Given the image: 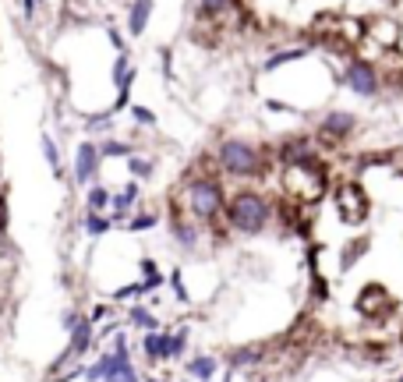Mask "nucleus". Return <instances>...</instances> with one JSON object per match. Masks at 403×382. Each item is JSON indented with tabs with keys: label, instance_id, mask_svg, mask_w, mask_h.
<instances>
[{
	"label": "nucleus",
	"instance_id": "obj_1",
	"mask_svg": "<svg viewBox=\"0 0 403 382\" xmlns=\"http://www.w3.org/2000/svg\"><path fill=\"white\" fill-rule=\"evenodd\" d=\"M226 220L241 234H258L269 223V202L258 191H237L226 205Z\"/></svg>",
	"mask_w": 403,
	"mask_h": 382
},
{
	"label": "nucleus",
	"instance_id": "obj_2",
	"mask_svg": "<svg viewBox=\"0 0 403 382\" xmlns=\"http://www.w3.org/2000/svg\"><path fill=\"white\" fill-rule=\"evenodd\" d=\"M219 167L226 174H234V177H251L258 174V152L248 145V142H223L219 149Z\"/></svg>",
	"mask_w": 403,
	"mask_h": 382
},
{
	"label": "nucleus",
	"instance_id": "obj_3",
	"mask_svg": "<svg viewBox=\"0 0 403 382\" xmlns=\"http://www.w3.org/2000/svg\"><path fill=\"white\" fill-rule=\"evenodd\" d=\"M188 202H191V212L198 220H216V212L223 205V191L216 181H195L188 188Z\"/></svg>",
	"mask_w": 403,
	"mask_h": 382
},
{
	"label": "nucleus",
	"instance_id": "obj_4",
	"mask_svg": "<svg viewBox=\"0 0 403 382\" xmlns=\"http://www.w3.org/2000/svg\"><path fill=\"white\" fill-rule=\"evenodd\" d=\"M347 85L358 92V96H375L379 92V78H375V68L365 64V61H354L351 71H347Z\"/></svg>",
	"mask_w": 403,
	"mask_h": 382
},
{
	"label": "nucleus",
	"instance_id": "obj_5",
	"mask_svg": "<svg viewBox=\"0 0 403 382\" xmlns=\"http://www.w3.org/2000/svg\"><path fill=\"white\" fill-rule=\"evenodd\" d=\"M99 170V149L92 142H82L78 145V156H75V181L78 184H89Z\"/></svg>",
	"mask_w": 403,
	"mask_h": 382
},
{
	"label": "nucleus",
	"instance_id": "obj_6",
	"mask_svg": "<svg viewBox=\"0 0 403 382\" xmlns=\"http://www.w3.org/2000/svg\"><path fill=\"white\" fill-rule=\"evenodd\" d=\"M68 333H71V344H68V354H64V358L71 361V358H82V354H85L89 347H92V322H89V318L82 315V318H78V322L71 325Z\"/></svg>",
	"mask_w": 403,
	"mask_h": 382
},
{
	"label": "nucleus",
	"instance_id": "obj_7",
	"mask_svg": "<svg viewBox=\"0 0 403 382\" xmlns=\"http://www.w3.org/2000/svg\"><path fill=\"white\" fill-rule=\"evenodd\" d=\"M354 114H329L325 121H322V135H332V138H343L347 131H354Z\"/></svg>",
	"mask_w": 403,
	"mask_h": 382
},
{
	"label": "nucleus",
	"instance_id": "obj_8",
	"mask_svg": "<svg viewBox=\"0 0 403 382\" xmlns=\"http://www.w3.org/2000/svg\"><path fill=\"white\" fill-rule=\"evenodd\" d=\"M145 354L152 361H170V333H145Z\"/></svg>",
	"mask_w": 403,
	"mask_h": 382
},
{
	"label": "nucleus",
	"instance_id": "obj_9",
	"mask_svg": "<svg viewBox=\"0 0 403 382\" xmlns=\"http://www.w3.org/2000/svg\"><path fill=\"white\" fill-rule=\"evenodd\" d=\"M149 11H152V0H135V4H131V18H128V29H131V36H142V32H145Z\"/></svg>",
	"mask_w": 403,
	"mask_h": 382
},
{
	"label": "nucleus",
	"instance_id": "obj_10",
	"mask_svg": "<svg viewBox=\"0 0 403 382\" xmlns=\"http://www.w3.org/2000/svg\"><path fill=\"white\" fill-rule=\"evenodd\" d=\"M135 198H138V184H128L121 195H110V202H113V220H124V209H131Z\"/></svg>",
	"mask_w": 403,
	"mask_h": 382
},
{
	"label": "nucleus",
	"instance_id": "obj_11",
	"mask_svg": "<svg viewBox=\"0 0 403 382\" xmlns=\"http://www.w3.org/2000/svg\"><path fill=\"white\" fill-rule=\"evenodd\" d=\"M262 358V344H255V347H241V351H234L230 354V365L234 368H244V365H255Z\"/></svg>",
	"mask_w": 403,
	"mask_h": 382
},
{
	"label": "nucleus",
	"instance_id": "obj_12",
	"mask_svg": "<svg viewBox=\"0 0 403 382\" xmlns=\"http://www.w3.org/2000/svg\"><path fill=\"white\" fill-rule=\"evenodd\" d=\"M188 372H191L195 379H202V382H212V375H216V361H212V358H195V361L188 365Z\"/></svg>",
	"mask_w": 403,
	"mask_h": 382
},
{
	"label": "nucleus",
	"instance_id": "obj_13",
	"mask_svg": "<svg viewBox=\"0 0 403 382\" xmlns=\"http://www.w3.org/2000/svg\"><path fill=\"white\" fill-rule=\"evenodd\" d=\"M106 205H110V191L103 184H92L89 188V212H103Z\"/></svg>",
	"mask_w": 403,
	"mask_h": 382
},
{
	"label": "nucleus",
	"instance_id": "obj_14",
	"mask_svg": "<svg viewBox=\"0 0 403 382\" xmlns=\"http://www.w3.org/2000/svg\"><path fill=\"white\" fill-rule=\"evenodd\" d=\"M39 145H43V156H46V163H50V170H53V174H61V152H57L53 138H50V135H43V138H39Z\"/></svg>",
	"mask_w": 403,
	"mask_h": 382
},
{
	"label": "nucleus",
	"instance_id": "obj_15",
	"mask_svg": "<svg viewBox=\"0 0 403 382\" xmlns=\"http://www.w3.org/2000/svg\"><path fill=\"white\" fill-rule=\"evenodd\" d=\"M110 223H113V220H106L103 212H89V216H85V230H89V234H106Z\"/></svg>",
	"mask_w": 403,
	"mask_h": 382
},
{
	"label": "nucleus",
	"instance_id": "obj_16",
	"mask_svg": "<svg viewBox=\"0 0 403 382\" xmlns=\"http://www.w3.org/2000/svg\"><path fill=\"white\" fill-rule=\"evenodd\" d=\"M301 57H305V50H286V53H276V57H269L265 68L272 71V68H279V64H286V61H301Z\"/></svg>",
	"mask_w": 403,
	"mask_h": 382
},
{
	"label": "nucleus",
	"instance_id": "obj_17",
	"mask_svg": "<svg viewBox=\"0 0 403 382\" xmlns=\"http://www.w3.org/2000/svg\"><path fill=\"white\" fill-rule=\"evenodd\" d=\"M96 149H99V159H103V156H128V152H131L124 142H103V145H96Z\"/></svg>",
	"mask_w": 403,
	"mask_h": 382
},
{
	"label": "nucleus",
	"instance_id": "obj_18",
	"mask_svg": "<svg viewBox=\"0 0 403 382\" xmlns=\"http://www.w3.org/2000/svg\"><path fill=\"white\" fill-rule=\"evenodd\" d=\"M142 269H145V284H142V291H149V287H159V280H163V277H159V269H156L149 258L142 262Z\"/></svg>",
	"mask_w": 403,
	"mask_h": 382
},
{
	"label": "nucleus",
	"instance_id": "obj_19",
	"mask_svg": "<svg viewBox=\"0 0 403 382\" xmlns=\"http://www.w3.org/2000/svg\"><path fill=\"white\" fill-rule=\"evenodd\" d=\"M174 237H177L181 244H188V248L198 241V237H195V230H191V227H184V223H174Z\"/></svg>",
	"mask_w": 403,
	"mask_h": 382
},
{
	"label": "nucleus",
	"instance_id": "obj_20",
	"mask_svg": "<svg viewBox=\"0 0 403 382\" xmlns=\"http://www.w3.org/2000/svg\"><path fill=\"white\" fill-rule=\"evenodd\" d=\"M131 322H135V325H145V330H156V318H152L145 308H135V311H131Z\"/></svg>",
	"mask_w": 403,
	"mask_h": 382
},
{
	"label": "nucleus",
	"instance_id": "obj_21",
	"mask_svg": "<svg viewBox=\"0 0 403 382\" xmlns=\"http://www.w3.org/2000/svg\"><path fill=\"white\" fill-rule=\"evenodd\" d=\"M128 167H131V174H135V177H149V174H152V167H149V159H138V156H135V159L128 163Z\"/></svg>",
	"mask_w": 403,
	"mask_h": 382
},
{
	"label": "nucleus",
	"instance_id": "obj_22",
	"mask_svg": "<svg viewBox=\"0 0 403 382\" xmlns=\"http://www.w3.org/2000/svg\"><path fill=\"white\" fill-rule=\"evenodd\" d=\"M230 8V0H202V11L205 15H219V11H226Z\"/></svg>",
	"mask_w": 403,
	"mask_h": 382
},
{
	"label": "nucleus",
	"instance_id": "obj_23",
	"mask_svg": "<svg viewBox=\"0 0 403 382\" xmlns=\"http://www.w3.org/2000/svg\"><path fill=\"white\" fill-rule=\"evenodd\" d=\"M8 234V195L0 191V237Z\"/></svg>",
	"mask_w": 403,
	"mask_h": 382
},
{
	"label": "nucleus",
	"instance_id": "obj_24",
	"mask_svg": "<svg viewBox=\"0 0 403 382\" xmlns=\"http://www.w3.org/2000/svg\"><path fill=\"white\" fill-rule=\"evenodd\" d=\"M152 223H156V216H138V220L128 223V230H149Z\"/></svg>",
	"mask_w": 403,
	"mask_h": 382
},
{
	"label": "nucleus",
	"instance_id": "obj_25",
	"mask_svg": "<svg viewBox=\"0 0 403 382\" xmlns=\"http://www.w3.org/2000/svg\"><path fill=\"white\" fill-rule=\"evenodd\" d=\"M78 318H82V315H78L75 308H71V311H64V318H61V322H64V330H71V325H75Z\"/></svg>",
	"mask_w": 403,
	"mask_h": 382
},
{
	"label": "nucleus",
	"instance_id": "obj_26",
	"mask_svg": "<svg viewBox=\"0 0 403 382\" xmlns=\"http://www.w3.org/2000/svg\"><path fill=\"white\" fill-rule=\"evenodd\" d=\"M106 315H110V308H106V304H96V308H92V318H89V322H99V318H106Z\"/></svg>",
	"mask_w": 403,
	"mask_h": 382
},
{
	"label": "nucleus",
	"instance_id": "obj_27",
	"mask_svg": "<svg viewBox=\"0 0 403 382\" xmlns=\"http://www.w3.org/2000/svg\"><path fill=\"white\" fill-rule=\"evenodd\" d=\"M22 4H25V15L32 18V15H36V4H43V0H22Z\"/></svg>",
	"mask_w": 403,
	"mask_h": 382
},
{
	"label": "nucleus",
	"instance_id": "obj_28",
	"mask_svg": "<svg viewBox=\"0 0 403 382\" xmlns=\"http://www.w3.org/2000/svg\"><path fill=\"white\" fill-rule=\"evenodd\" d=\"M135 117H138L142 124H149V121H152V114H149V110H135Z\"/></svg>",
	"mask_w": 403,
	"mask_h": 382
},
{
	"label": "nucleus",
	"instance_id": "obj_29",
	"mask_svg": "<svg viewBox=\"0 0 403 382\" xmlns=\"http://www.w3.org/2000/svg\"><path fill=\"white\" fill-rule=\"evenodd\" d=\"M226 382H230V379H226Z\"/></svg>",
	"mask_w": 403,
	"mask_h": 382
},
{
	"label": "nucleus",
	"instance_id": "obj_30",
	"mask_svg": "<svg viewBox=\"0 0 403 382\" xmlns=\"http://www.w3.org/2000/svg\"><path fill=\"white\" fill-rule=\"evenodd\" d=\"M400 382H403V379H400Z\"/></svg>",
	"mask_w": 403,
	"mask_h": 382
}]
</instances>
